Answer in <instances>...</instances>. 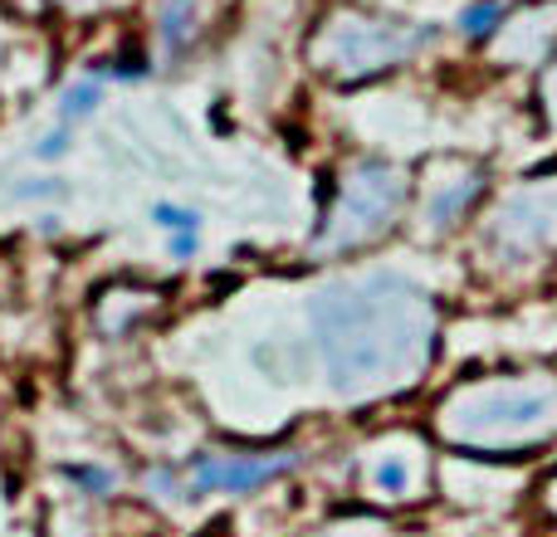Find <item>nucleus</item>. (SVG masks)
Returning a JSON list of instances; mask_svg holds the SVG:
<instances>
[{"instance_id":"20e7f679","label":"nucleus","mask_w":557,"mask_h":537,"mask_svg":"<svg viewBox=\"0 0 557 537\" xmlns=\"http://www.w3.org/2000/svg\"><path fill=\"white\" fill-rule=\"evenodd\" d=\"M480 254L504 274H529L557 254V176L513 182L480 221Z\"/></svg>"},{"instance_id":"412c9836","label":"nucleus","mask_w":557,"mask_h":537,"mask_svg":"<svg viewBox=\"0 0 557 537\" xmlns=\"http://www.w3.org/2000/svg\"><path fill=\"white\" fill-rule=\"evenodd\" d=\"M69 5H94V0H69Z\"/></svg>"},{"instance_id":"dca6fc26","label":"nucleus","mask_w":557,"mask_h":537,"mask_svg":"<svg viewBox=\"0 0 557 537\" xmlns=\"http://www.w3.org/2000/svg\"><path fill=\"white\" fill-rule=\"evenodd\" d=\"M147 494H157V499H162V503L191 499V489H186V470H166V464H157V470H147Z\"/></svg>"},{"instance_id":"9b49d317","label":"nucleus","mask_w":557,"mask_h":537,"mask_svg":"<svg viewBox=\"0 0 557 537\" xmlns=\"http://www.w3.org/2000/svg\"><path fill=\"white\" fill-rule=\"evenodd\" d=\"M157 35H162V45L172 49V54H182L196 35V0H162V10H157Z\"/></svg>"},{"instance_id":"6e6552de","label":"nucleus","mask_w":557,"mask_h":537,"mask_svg":"<svg viewBox=\"0 0 557 537\" xmlns=\"http://www.w3.org/2000/svg\"><path fill=\"white\" fill-rule=\"evenodd\" d=\"M367 489L386 503H406L421 494V460L416 450H376L367 464Z\"/></svg>"},{"instance_id":"aec40b11","label":"nucleus","mask_w":557,"mask_h":537,"mask_svg":"<svg viewBox=\"0 0 557 537\" xmlns=\"http://www.w3.org/2000/svg\"><path fill=\"white\" fill-rule=\"evenodd\" d=\"M543 503H548V509H553V519H557V474H553L548 484H543Z\"/></svg>"},{"instance_id":"423d86ee","label":"nucleus","mask_w":557,"mask_h":537,"mask_svg":"<svg viewBox=\"0 0 557 537\" xmlns=\"http://www.w3.org/2000/svg\"><path fill=\"white\" fill-rule=\"evenodd\" d=\"M298 464H304V454H298V450H270V454H221V450H206V454H191L182 470H186V489H191V499H206V494H255V489H270V484L288 479Z\"/></svg>"},{"instance_id":"a211bd4d","label":"nucleus","mask_w":557,"mask_h":537,"mask_svg":"<svg viewBox=\"0 0 557 537\" xmlns=\"http://www.w3.org/2000/svg\"><path fill=\"white\" fill-rule=\"evenodd\" d=\"M539 103H543V117H548V127L557 133V54L548 59V68H543V88H539Z\"/></svg>"},{"instance_id":"0eeeda50","label":"nucleus","mask_w":557,"mask_h":537,"mask_svg":"<svg viewBox=\"0 0 557 537\" xmlns=\"http://www.w3.org/2000/svg\"><path fill=\"white\" fill-rule=\"evenodd\" d=\"M490 196V166L484 162H450L421 201V225L425 235H450L455 225H465L474 215V205Z\"/></svg>"},{"instance_id":"7ed1b4c3","label":"nucleus","mask_w":557,"mask_h":537,"mask_svg":"<svg viewBox=\"0 0 557 537\" xmlns=\"http://www.w3.org/2000/svg\"><path fill=\"white\" fill-rule=\"evenodd\" d=\"M411 182L386 157H357L343 166L333 186V201L323 205V221L313 230V245L327 254H352L362 245H376L382 235L396 230L406 211Z\"/></svg>"},{"instance_id":"9d476101","label":"nucleus","mask_w":557,"mask_h":537,"mask_svg":"<svg viewBox=\"0 0 557 537\" xmlns=\"http://www.w3.org/2000/svg\"><path fill=\"white\" fill-rule=\"evenodd\" d=\"M103 98H108V84L98 74H84V78H74V84H64L59 88V123H69V127L88 123V117L103 108Z\"/></svg>"},{"instance_id":"ddd939ff","label":"nucleus","mask_w":557,"mask_h":537,"mask_svg":"<svg viewBox=\"0 0 557 537\" xmlns=\"http://www.w3.org/2000/svg\"><path fill=\"white\" fill-rule=\"evenodd\" d=\"M152 225L162 235H201V211L196 205H182V201H152Z\"/></svg>"},{"instance_id":"f257e3e1","label":"nucleus","mask_w":557,"mask_h":537,"mask_svg":"<svg viewBox=\"0 0 557 537\" xmlns=\"http://www.w3.org/2000/svg\"><path fill=\"white\" fill-rule=\"evenodd\" d=\"M308 333L333 396L372 401L425 376L441 337V308L416 278L376 268L318 288L308 298Z\"/></svg>"},{"instance_id":"4468645a","label":"nucleus","mask_w":557,"mask_h":537,"mask_svg":"<svg viewBox=\"0 0 557 537\" xmlns=\"http://www.w3.org/2000/svg\"><path fill=\"white\" fill-rule=\"evenodd\" d=\"M5 196H10V201H69V196H74V186H69L64 176H20Z\"/></svg>"},{"instance_id":"6ab92c4d","label":"nucleus","mask_w":557,"mask_h":537,"mask_svg":"<svg viewBox=\"0 0 557 537\" xmlns=\"http://www.w3.org/2000/svg\"><path fill=\"white\" fill-rule=\"evenodd\" d=\"M166 254H172L176 264H191L196 254H201V235H166Z\"/></svg>"},{"instance_id":"1a4fd4ad","label":"nucleus","mask_w":557,"mask_h":537,"mask_svg":"<svg viewBox=\"0 0 557 537\" xmlns=\"http://www.w3.org/2000/svg\"><path fill=\"white\" fill-rule=\"evenodd\" d=\"M504 25H509V5H504V0H470V5L455 15V29H460V39H470V45H494V39L504 35Z\"/></svg>"},{"instance_id":"2eb2a0df","label":"nucleus","mask_w":557,"mask_h":537,"mask_svg":"<svg viewBox=\"0 0 557 537\" xmlns=\"http://www.w3.org/2000/svg\"><path fill=\"white\" fill-rule=\"evenodd\" d=\"M94 74L103 78V84H143V78H152V64L137 54H123V59H103V64H94Z\"/></svg>"},{"instance_id":"39448f33","label":"nucleus","mask_w":557,"mask_h":537,"mask_svg":"<svg viewBox=\"0 0 557 537\" xmlns=\"http://www.w3.org/2000/svg\"><path fill=\"white\" fill-rule=\"evenodd\" d=\"M441 39L435 25H411V20H376V15H337L323 25L313 45V59L337 84H362L386 68H401L421 49Z\"/></svg>"},{"instance_id":"f3484780","label":"nucleus","mask_w":557,"mask_h":537,"mask_svg":"<svg viewBox=\"0 0 557 537\" xmlns=\"http://www.w3.org/2000/svg\"><path fill=\"white\" fill-rule=\"evenodd\" d=\"M29 152H35V162H45V166H54V162H64L69 152H74V127L69 123H59V127H49L45 137H39L35 147H29Z\"/></svg>"},{"instance_id":"f03ea898","label":"nucleus","mask_w":557,"mask_h":537,"mask_svg":"<svg viewBox=\"0 0 557 537\" xmlns=\"http://www.w3.org/2000/svg\"><path fill=\"white\" fill-rule=\"evenodd\" d=\"M441 435L465 454L513 460L539 454L557 440V376L553 372H499L450 386L435 405Z\"/></svg>"},{"instance_id":"f8f14e48","label":"nucleus","mask_w":557,"mask_h":537,"mask_svg":"<svg viewBox=\"0 0 557 537\" xmlns=\"http://www.w3.org/2000/svg\"><path fill=\"white\" fill-rule=\"evenodd\" d=\"M59 474H64V479L74 484V494H84V499H113L117 494V470H108V464L78 460V464H64Z\"/></svg>"}]
</instances>
